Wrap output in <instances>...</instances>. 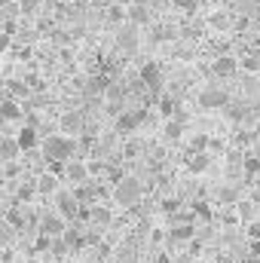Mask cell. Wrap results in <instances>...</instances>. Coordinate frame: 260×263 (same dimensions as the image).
Masks as SVG:
<instances>
[{
	"instance_id": "7c38bea8",
	"label": "cell",
	"mask_w": 260,
	"mask_h": 263,
	"mask_svg": "<svg viewBox=\"0 0 260 263\" xmlns=\"http://www.w3.org/2000/svg\"><path fill=\"white\" fill-rule=\"evenodd\" d=\"M239 67H242L239 59H233V55H217L214 65H211V73H214V77H233V73H239Z\"/></svg>"
},
{
	"instance_id": "ba28073f",
	"label": "cell",
	"mask_w": 260,
	"mask_h": 263,
	"mask_svg": "<svg viewBox=\"0 0 260 263\" xmlns=\"http://www.w3.org/2000/svg\"><path fill=\"white\" fill-rule=\"evenodd\" d=\"M59 129L65 132L67 138L73 135H83L86 132V117H83V110H67V114H62V120H59Z\"/></svg>"
},
{
	"instance_id": "f1b7e54d",
	"label": "cell",
	"mask_w": 260,
	"mask_h": 263,
	"mask_svg": "<svg viewBox=\"0 0 260 263\" xmlns=\"http://www.w3.org/2000/svg\"><path fill=\"white\" fill-rule=\"evenodd\" d=\"M245 175L254 181V178H260V156H254V153H245Z\"/></svg>"
},
{
	"instance_id": "5bb4252c",
	"label": "cell",
	"mask_w": 260,
	"mask_h": 263,
	"mask_svg": "<svg viewBox=\"0 0 260 263\" xmlns=\"http://www.w3.org/2000/svg\"><path fill=\"white\" fill-rule=\"evenodd\" d=\"M18 156H22L18 138H0V159H3V165L6 162H18Z\"/></svg>"
},
{
	"instance_id": "7402d4cb",
	"label": "cell",
	"mask_w": 260,
	"mask_h": 263,
	"mask_svg": "<svg viewBox=\"0 0 260 263\" xmlns=\"http://www.w3.org/2000/svg\"><path fill=\"white\" fill-rule=\"evenodd\" d=\"M37 190L46 196V193H52V196H59V178L52 175V172H46V175H40L37 178Z\"/></svg>"
},
{
	"instance_id": "f546056e",
	"label": "cell",
	"mask_w": 260,
	"mask_h": 263,
	"mask_svg": "<svg viewBox=\"0 0 260 263\" xmlns=\"http://www.w3.org/2000/svg\"><path fill=\"white\" fill-rule=\"evenodd\" d=\"M224 114H227V117H230L233 123H242V120L248 117V107H245V104H230V107H227Z\"/></svg>"
},
{
	"instance_id": "f35d334b",
	"label": "cell",
	"mask_w": 260,
	"mask_h": 263,
	"mask_svg": "<svg viewBox=\"0 0 260 263\" xmlns=\"http://www.w3.org/2000/svg\"><path fill=\"white\" fill-rule=\"evenodd\" d=\"M25 83L31 86V92H43V80H40V77H34V73H28V77H25Z\"/></svg>"
},
{
	"instance_id": "4dcf8cb0",
	"label": "cell",
	"mask_w": 260,
	"mask_h": 263,
	"mask_svg": "<svg viewBox=\"0 0 260 263\" xmlns=\"http://www.w3.org/2000/svg\"><path fill=\"white\" fill-rule=\"evenodd\" d=\"M65 242L70 245V248H80V245H83V236H80V230H77V227H67Z\"/></svg>"
},
{
	"instance_id": "cb8c5ba5",
	"label": "cell",
	"mask_w": 260,
	"mask_h": 263,
	"mask_svg": "<svg viewBox=\"0 0 260 263\" xmlns=\"http://www.w3.org/2000/svg\"><path fill=\"white\" fill-rule=\"evenodd\" d=\"M208 165H211V153H190V156H187V168H190L193 175L205 172Z\"/></svg>"
},
{
	"instance_id": "ab89813d",
	"label": "cell",
	"mask_w": 260,
	"mask_h": 263,
	"mask_svg": "<svg viewBox=\"0 0 260 263\" xmlns=\"http://www.w3.org/2000/svg\"><path fill=\"white\" fill-rule=\"evenodd\" d=\"M178 205H181V199H165V202H162V211H165V214H175Z\"/></svg>"
},
{
	"instance_id": "2e32d148",
	"label": "cell",
	"mask_w": 260,
	"mask_h": 263,
	"mask_svg": "<svg viewBox=\"0 0 260 263\" xmlns=\"http://www.w3.org/2000/svg\"><path fill=\"white\" fill-rule=\"evenodd\" d=\"M184 123H187L184 110H181L175 120H165V126H162V138H165V141H178V138L184 135Z\"/></svg>"
},
{
	"instance_id": "c3c4849f",
	"label": "cell",
	"mask_w": 260,
	"mask_h": 263,
	"mask_svg": "<svg viewBox=\"0 0 260 263\" xmlns=\"http://www.w3.org/2000/svg\"><path fill=\"white\" fill-rule=\"evenodd\" d=\"M254 135H257V138H260V123H257V126H254Z\"/></svg>"
},
{
	"instance_id": "681fc988",
	"label": "cell",
	"mask_w": 260,
	"mask_h": 263,
	"mask_svg": "<svg viewBox=\"0 0 260 263\" xmlns=\"http://www.w3.org/2000/svg\"><path fill=\"white\" fill-rule=\"evenodd\" d=\"M31 263H43V260H31Z\"/></svg>"
},
{
	"instance_id": "ffe728a7",
	"label": "cell",
	"mask_w": 260,
	"mask_h": 263,
	"mask_svg": "<svg viewBox=\"0 0 260 263\" xmlns=\"http://www.w3.org/2000/svg\"><path fill=\"white\" fill-rule=\"evenodd\" d=\"M126 15H129V25H135V28L150 22V9H147V3H135V6H129Z\"/></svg>"
},
{
	"instance_id": "e0dca14e",
	"label": "cell",
	"mask_w": 260,
	"mask_h": 263,
	"mask_svg": "<svg viewBox=\"0 0 260 263\" xmlns=\"http://www.w3.org/2000/svg\"><path fill=\"white\" fill-rule=\"evenodd\" d=\"M0 117H3L6 123H15V120L25 123V107H18V101H12V98H3V104H0Z\"/></svg>"
},
{
	"instance_id": "74e56055",
	"label": "cell",
	"mask_w": 260,
	"mask_h": 263,
	"mask_svg": "<svg viewBox=\"0 0 260 263\" xmlns=\"http://www.w3.org/2000/svg\"><path fill=\"white\" fill-rule=\"evenodd\" d=\"M242 67L251 70V73H257L260 70V55H245V59H242Z\"/></svg>"
},
{
	"instance_id": "603a6c76",
	"label": "cell",
	"mask_w": 260,
	"mask_h": 263,
	"mask_svg": "<svg viewBox=\"0 0 260 263\" xmlns=\"http://www.w3.org/2000/svg\"><path fill=\"white\" fill-rule=\"evenodd\" d=\"M236 211H239V220H242V223H248V227H251V223H257V208H254V202H251V199L239 202V205H236Z\"/></svg>"
},
{
	"instance_id": "4fadbf2b",
	"label": "cell",
	"mask_w": 260,
	"mask_h": 263,
	"mask_svg": "<svg viewBox=\"0 0 260 263\" xmlns=\"http://www.w3.org/2000/svg\"><path fill=\"white\" fill-rule=\"evenodd\" d=\"M138 43H141V40H138V28H135V25H123L120 34H117V46H120L123 52H135Z\"/></svg>"
},
{
	"instance_id": "9a60e30c",
	"label": "cell",
	"mask_w": 260,
	"mask_h": 263,
	"mask_svg": "<svg viewBox=\"0 0 260 263\" xmlns=\"http://www.w3.org/2000/svg\"><path fill=\"white\" fill-rule=\"evenodd\" d=\"M208 25H211L214 31L227 34V31L233 28V12H230V9H214V12L208 15Z\"/></svg>"
},
{
	"instance_id": "8fae6325",
	"label": "cell",
	"mask_w": 260,
	"mask_h": 263,
	"mask_svg": "<svg viewBox=\"0 0 260 263\" xmlns=\"http://www.w3.org/2000/svg\"><path fill=\"white\" fill-rule=\"evenodd\" d=\"M141 83H144L153 95L162 89V70H159V65H156V62H147V65L141 67Z\"/></svg>"
},
{
	"instance_id": "60d3db41",
	"label": "cell",
	"mask_w": 260,
	"mask_h": 263,
	"mask_svg": "<svg viewBox=\"0 0 260 263\" xmlns=\"http://www.w3.org/2000/svg\"><path fill=\"white\" fill-rule=\"evenodd\" d=\"M178 9H196V0H172Z\"/></svg>"
},
{
	"instance_id": "8992f818",
	"label": "cell",
	"mask_w": 260,
	"mask_h": 263,
	"mask_svg": "<svg viewBox=\"0 0 260 263\" xmlns=\"http://www.w3.org/2000/svg\"><path fill=\"white\" fill-rule=\"evenodd\" d=\"M55 208H59V214L65 217V220H80V202L73 196V190H59V196H55Z\"/></svg>"
},
{
	"instance_id": "d6986e66",
	"label": "cell",
	"mask_w": 260,
	"mask_h": 263,
	"mask_svg": "<svg viewBox=\"0 0 260 263\" xmlns=\"http://www.w3.org/2000/svg\"><path fill=\"white\" fill-rule=\"evenodd\" d=\"M196 227L193 223H181V227H169V242H193Z\"/></svg>"
},
{
	"instance_id": "30bf717a",
	"label": "cell",
	"mask_w": 260,
	"mask_h": 263,
	"mask_svg": "<svg viewBox=\"0 0 260 263\" xmlns=\"http://www.w3.org/2000/svg\"><path fill=\"white\" fill-rule=\"evenodd\" d=\"M28 220H31V214H28V205H22V202H12V205L6 208V223H9L12 230H28Z\"/></svg>"
},
{
	"instance_id": "484cf974",
	"label": "cell",
	"mask_w": 260,
	"mask_h": 263,
	"mask_svg": "<svg viewBox=\"0 0 260 263\" xmlns=\"http://www.w3.org/2000/svg\"><path fill=\"white\" fill-rule=\"evenodd\" d=\"M110 217H114V214H110L107 205H92V223H95L98 230H104V227L110 223Z\"/></svg>"
},
{
	"instance_id": "d590c367",
	"label": "cell",
	"mask_w": 260,
	"mask_h": 263,
	"mask_svg": "<svg viewBox=\"0 0 260 263\" xmlns=\"http://www.w3.org/2000/svg\"><path fill=\"white\" fill-rule=\"evenodd\" d=\"M67 251H70V245H67L65 239H52V251H49L52 257H65Z\"/></svg>"
},
{
	"instance_id": "ee69618b",
	"label": "cell",
	"mask_w": 260,
	"mask_h": 263,
	"mask_svg": "<svg viewBox=\"0 0 260 263\" xmlns=\"http://www.w3.org/2000/svg\"><path fill=\"white\" fill-rule=\"evenodd\" d=\"M251 254H254V257H260V239H257V242H251Z\"/></svg>"
},
{
	"instance_id": "277c9868",
	"label": "cell",
	"mask_w": 260,
	"mask_h": 263,
	"mask_svg": "<svg viewBox=\"0 0 260 263\" xmlns=\"http://www.w3.org/2000/svg\"><path fill=\"white\" fill-rule=\"evenodd\" d=\"M199 107H202V110H227V107H230L227 89H220V86L202 89V92H199Z\"/></svg>"
},
{
	"instance_id": "7bdbcfd3",
	"label": "cell",
	"mask_w": 260,
	"mask_h": 263,
	"mask_svg": "<svg viewBox=\"0 0 260 263\" xmlns=\"http://www.w3.org/2000/svg\"><path fill=\"white\" fill-rule=\"evenodd\" d=\"M211 153H217V150H224V141H217V138H211V147H208Z\"/></svg>"
},
{
	"instance_id": "9c48e42d",
	"label": "cell",
	"mask_w": 260,
	"mask_h": 263,
	"mask_svg": "<svg viewBox=\"0 0 260 263\" xmlns=\"http://www.w3.org/2000/svg\"><path fill=\"white\" fill-rule=\"evenodd\" d=\"M3 98H12V101H31V86L25 80H6L3 83Z\"/></svg>"
},
{
	"instance_id": "e575fe53",
	"label": "cell",
	"mask_w": 260,
	"mask_h": 263,
	"mask_svg": "<svg viewBox=\"0 0 260 263\" xmlns=\"http://www.w3.org/2000/svg\"><path fill=\"white\" fill-rule=\"evenodd\" d=\"M193 214H199L202 220H211V217H214V214H211V208H208V202H202V199L193 202Z\"/></svg>"
},
{
	"instance_id": "4316f807",
	"label": "cell",
	"mask_w": 260,
	"mask_h": 263,
	"mask_svg": "<svg viewBox=\"0 0 260 263\" xmlns=\"http://www.w3.org/2000/svg\"><path fill=\"white\" fill-rule=\"evenodd\" d=\"M208 147H211V138L205 132H199V135L190 138V153H208Z\"/></svg>"
},
{
	"instance_id": "44dd1931",
	"label": "cell",
	"mask_w": 260,
	"mask_h": 263,
	"mask_svg": "<svg viewBox=\"0 0 260 263\" xmlns=\"http://www.w3.org/2000/svg\"><path fill=\"white\" fill-rule=\"evenodd\" d=\"M159 114L165 117V120H175L181 110H178V98L175 95H159Z\"/></svg>"
},
{
	"instance_id": "1f68e13d",
	"label": "cell",
	"mask_w": 260,
	"mask_h": 263,
	"mask_svg": "<svg viewBox=\"0 0 260 263\" xmlns=\"http://www.w3.org/2000/svg\"><path fill=\"white\" fill-rule=\"evenodd\" d=\"M107 18H110L114 25H120V28H123V18H129V15H126V6H110Z\"/></svg>"
},
{
	"instance_id": "f6af8a7d",
	"label": "cell",
	"mask_w": 260,
	"mask_h": 263,
	"mask_svg": "<svg viewBox=\"0 0 260 263\" xmlns=\"http://www.w3.org/2000/svg\"><path fill=\"white\" fill-rule=\"evenodd\" d=\"M117 3H120V6H126V9H129V6H135V3H138V0H117Z\"/></svg>"
},
{
	"instance_id": "ac0fdd59",
	"label": "cell",
	"mask_w": 260,
	"mask_h": 263,
	"mask_svg": "<svg viewBox=\"0 0 260 263\" xmlns=\"http://www.w3.org/2000/svg\"><path fill=\"white\" fill-rule=\"evenodd\" d=\"M15 138H18V144H22V153H34V150H37V144H40L37 129H31V126H22Z\"/></svg>"
},
{
	"instance_id": "83f0119b",
	"label": "cell",
	"mask_w": 260,
	"mask_h": 263,
	"mask_svg": "<svg viewBox=\"0 0 260 263\" xmlns=\"http://www.w3.org/2000/svg\"><path fill=\"white\" fill-rule=\"evenodd\" d=\"M147 150V144L141 141V138H129L126 144H123V156H129V159H135L138 153H144Z\"/></svg>"
},
{
	"instance_id": "7a4b0ae2",
	"label": "cell",
	"mask_w": 260,
	"mask_h": 263,
	"mask_svg": "<svg viewBox=\"0 0 260 263\" xmlns=\"http://www.w3.org/2000/svg\"><path fill=\"white\" fill-rule=\"evenodd\" d=\"M141 193H144V187H141L138 178H120L117 187H114V202L123 205V208H135Z\"/></svg>"
},
{
	"instance_id": "836d02e7",
	"label": "cell",
	"mask_w": 260,
	"mask_h": 263,
	"mask_svg": "<svg viewBox=\"0 0 260 263\" xmlns=\"http://www.w3.org/2000/svg\"><path fill=\"white\" fill-rule=\"evenodd\" d=\"M242 89H245L248 95H257V92H260V83H257V77H254V73H248V77L242 80Z\"/></svg>"
},
{
	"instance_id": "bcb514c9",
	"label": "cell",
	"mask_w": 260,
	"mask_h": 263,
	"mask_svg": "<svg viewBox=\"0 0 260 263\" xmlns=\"http://www.w3.org/2000/svg\"><path fill=\"white\" fill-rule=\"evenodd\" d=\"M251 202H254V205H260V190H254V196H251Z\"/></svg>"
},
{
	"instance_id": "3957f363",
	"label": "cell",
	"mask_w": 260,
	"mask_h": 263,
	"mask_svg": "<svg viewBox=\"0 0 260 263\" xmlns=\"http://www.w3.org/2000/svg\"><path fill=\"white\" fill-rule=\"evenodd\" d=\"M150 120V110L147 107H135V110H126V114H120L117 117V123H114V132L117 135H123V138H129L135 132L141 129L144 123Z\"/></svg>"
},
{
	"instance_id": "d6a6232c",
	"label": "cell",
	"mask_w": 260,
	"mask_h": 263,
	"mask_svg": "<svg viewBox=\"0 0 260 263\" xmlns=\"http://www.w3.org/2000/svg\"><path fill=\"white\" fill-rule=\"evenodd\" d=\"M107 172V162L104 159H89V178H98Z\"/></svg>"
},
{
	"instance_id": "52a82bcc",
	"label": "cell",
	"mask_w": 260,
	"mask_h": 263,
	"mask_svg": "<svg viewBox=\"0 0 260 263\" xmlns=\"http://www.w3.org/2000/svg\"><path fill=\"white\" fill-rule=\"evenodd\" d=\"M65 181H70L73 187H86V184H92V181H89V162H83L80 156H77L73 162H67L65 165Z\"/></svg>"
},
{
	"instance_id": "6da1fadb",
	"label": "cell",
	"mask_w": 260,
	"mask_h": 263,
	"mask_svg": "<svg viewBox=\"0 0 260 263\" xmlns=\"http://www.w3.org/2000/svg\"><path fill=\"white\" fill-rule=\"evenodd\" d=\"M77 138H67V135H49L43 141V159L46 162H59V165H67L77 159Z\"/></svg>"
},
{
	"instance_id": "5b68a950",
	"label": "cell",
	"mask_w": 260,
	"mask_h": 263,
	"mask_svg": "<svg viewBox=\"0 0 260 263\" xmlns=\"http://www.w3.org/2000/svg\"><path fill=\"white\" fill-rule=\"evenodd\" d=\"M67 227H65V217L55 211V214H40V230L37 236H49V239H65Z\"/></svg>"
},
{
	"instance_id": "d4e9b609",
	"label": "cell",
	"mask_w": 260,
	"mask_h": 263,
	"mask_svg": "<svg viewBox=\"0 0 260 263\" xmlns=\"http://www.w3.org/2000/svg\"><path fill=\"white\" fill-rule=\"evenodd\" d=\"M37 193H40V190H37V181H25V184H18V190H15V202L28 205Z\"/></svg>"
},
{
	"instance_id": "b9f144b4",
	"label": "cell",
	"mask_w": 260,
	"mask_h": 263,
	"mask_svg": "<svg viewBox=\"0 0 260 263\" xmlns=\"http://www.w3.org/2000/svg\"><path fill=\"white\" fill-rule=\"evenodd\" d=\"M248 236H251V242H257V239H260V220L248 227Z\"/></svg>"
},
{
	"instance_id": "7dc6e473",
	"label": "cell",
	"mask_w": 260,
	"mask_h": 263,
	"mask_svg": "<svg viewBox=\"0 0 260 263\" xmlns=\"http://www.w3.org/2000/svg\"><path fill=\"white\" fill-rule=\"evenodd\" d=\"M248 181H251V178H248ZM251 184H254V187H257V190H260V178H254V181H251Z\"/></svg>"
},
{
	"instance_id": "8d00e7d4",
	"label": "cell",
	"mask_w": 260,
	"mask_h": 263,
	"mask_svg": "<svg viewBox=\"0 0 260 263\" xmlns=\"http://www.w3.org/2000/svg\"><path fill=\"white\" fill-rule=\"evenodd\" d=\"M18 175H22V162H6V165H3V178H6V181H12V178H18Z\"/></svg>"
}]
</instances>
